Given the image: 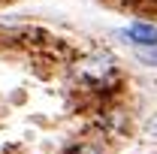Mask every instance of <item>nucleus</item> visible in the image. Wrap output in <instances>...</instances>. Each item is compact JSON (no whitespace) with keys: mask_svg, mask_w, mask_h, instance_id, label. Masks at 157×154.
Wrapping results in <instances>:
<instances>
[{"mask_svg":"<svg viewBox=\"0 0 157 154\" xmlns=\"http://www.w3.org/2000/svg\"><path fill=\"white\" fill-rule=\"evenodd\" d=\"M124 37L130 39L133 45H157V27L154 24H145V21H136V24H130L127 30H124Z\"/></svg>","mask_w":157,"mask_h":154,"instance_id":"nucleus-2","label":"nucleus"},{"mask_svg":"<svg viewBox=\"0 0 157 154\" xmlns=\"http://www.w3.org/2000/svg\"><path fill=\"white\" fill-rule=\"evenodd\" d=\"M70 154H103V148L94 145V142H78V145L70 148Z\"/></svg>","mask_w":157,"mask_h":154,"instance_id":"nucleus-4","label":"nucleus"},{"mask_svg":"<svg viewBox=\"0 0 157 154\" xmlns=\"http://www.w3.org/2000/svg\"><path fill=\"white\" fill-rule=\"evenodd\" d=\"M136 58L148 67H157V45H139L136 48Z\"/></svg>","mask_w":157,"mask_h":154,"instance_id":"nucleus-3","label":"nucleus"},{"mask_svg":"<svg viewBox=\"0 0 157 154\" xmlns=\"http://www.w3.org/2000/svg\"><path fill=\"white\" fill-rule=\"evenodd\" d=\"M148 136H151V139H157V118L148 124Z\"/></svg>","mask_w":157,"mask_h":154,"instance_id":"nucleus-5","label":"nucleus"},{"mask_svg":"<svg viewBox=\"0 0 157 154\" xmlns=\"http://www.w3.org/2000/svg\"><path fill=\"white\" fill-rule=\"evenodd\" d=\"M76 73L97 94H103L100 88H109V82L115 79V60L109 58L106 52H91V55H85V58H78L76 60Z\"/></svg>","mask_w":157,"mask_h":154,"instance_id":"nucleus-1","label":"nucleus"}]
</instances>
